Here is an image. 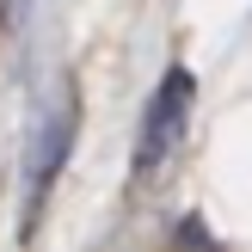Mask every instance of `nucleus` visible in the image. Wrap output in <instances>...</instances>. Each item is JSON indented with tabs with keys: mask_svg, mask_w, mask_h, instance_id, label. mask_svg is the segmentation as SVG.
<instances>
[{
	"mask_svg": "<svg viewBox=\"0 0 252 252\" xmlns=\"http://www.w3.org/2000/svg\"><path fill=\"white\" fill-rule=\"evenodd\" d=\"M191 105H197V80H191V68L172 62V68L160 74L148 111H142V135H135V179H148V172H160V166L172 160V148H179L185 129H191Z\"/></svg>",
	"mask_w": 252,
	"mask_h": 252,
	"instance_id": "obj_1",
	"label": "nucleus"
},
{
	"mask_svg": "<svg viewBox=\"0 0 252 252\" xmlns=\"http://www.w3.org/2000/svg\"><path fill=\"white\" fill-rule=\"evenodd\" d=\"M74 129H80V98H74V93H62L56 117L43 123V142H37V160H31V203H25V234L37 228V209H43L49 185L62 179V160H68V148H74Z\"/></svg>",
	"mask_w": 252,
	"mask_h": 252,
	"instance_id": "obj_2",
	"label": "nucleus"
},
{
	"mask_svg": "<svg viewBox=\"0 0 252 252\" xmlns=\"http://www.w3.org/2000/svg\"><path fill=\"white\" fill-rule=\"evenodd\" d=\"M25 19V0H0V31H19Z\"/></svg>",
	"mask_w": 252,
	"mask_h": 252,
	"instance_id": "obj_3",
	"label": "nucleus"
}]
</instances>
